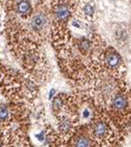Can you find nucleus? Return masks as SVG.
Segmentation results:
<instances>
[{"label": "nucleus", "instance_id": "2", "mask_svg": "<svg viewBox=\"0 0 131 147\" xmlns=\"http://www.w3.org/2000/svg\"><path fill=\"white\" fill-rule=\"evenodd\" d=\"M74 11L80 19L90 21L94 19L96 8L92 0H75Z\"/></svg>", "mask_w": 131, "mask_h": 147}, {"label": "nucleus", "instance_id": "11", "mask_svg": "<svg viewBox=\"0 0 131 147\" xmlns=\"http://www.w3.org/2000/svg\"><path fill=\"white\" fill-rule=\"evenodd\" d=\"M8 109L4 106H0V121H5L8 118Z\"/></svg>", "mask_w": 131, "mask_h": 147}, {"label": "nucleus", "instance_id": "6", "mask_svg": "<svg viewBox=\"0 0 131 147\" xmlns=\"http://www.w3.org/2000/svg\"><path fill=\"white\" fill-rule=\"evenodd\" d=\"M107 131H108L107 125L103 121H97L93 126V134L97 138H104L106 136Z\"/></svg>", "mask_w": 131, "mask_h": 147}, {"label": "nucleus", "instance_id": "8", "mask_svg": "<svg viewBox=\"0 0 131 147\" xmlns=\"http://www.w3.org/2000/svg\"><path fill=\"white\" fill-rule=\"evenodd\" d=\"M91 46H92L91 41L88 39V38L83 37L82 39L78 41V49H80V51L82 52V53H84V54H86L89 50L91 49Z\"/></svg>", "mask_w": 131, "mask_h": 147}, {"label": "nucleus", "instance_id": "3", "mask_svg": "<svg viewBox=\"0 0 131 147\" xmlns=\"http://www.w3.org/2000/svg\"><path fill=\"white\" fill-rule=\"evenodd\" d=\"M49 25V17L46 13L43 11H36L32 16H30L29 20V26L32 31L34 32H43V30Z\"/></svg>", "mask_w": 131, "mask_h": 147}, {"label": "nucleus", "instance_id": "5", "mask_svg": "<svg viewBox=\"0 0 131 147\" xmlns=\"http://www.w3.org/2000/svg\"><path fill=\"white\" fill-rule=\"evenodd\" d=\"M15 11L21 17H30L32 14V6L29 0H16Z\"/></svg>", "mask_w": 131, "mask_h": 147}, {"label": "nucleus", "instance_id": "12", "mask_svg": "<svg viewBox=\"0 0 131 147\" xmlns=\"http://www.w3.org/2000/svg\"><path fill=\"white\" fill-rule=\"evenodd\" d=\"M61 107H62V100L60 98H55V100L53 102V108L55 110H58Z\"/></svg>", "mask_w": 131, "mask_h": 147}, {"label": "nucleus", "instance_id": "4", "mask_svg": "<svg viewBox=\"0 0 131 147\" xmlns=\"http://www.w3.org/2000/svg\"><path fill=\"white\" fill-rule=\"evenodd\" d=\"M104 63L106 67L110 71H118L123 65V61L120 54L115 50H108L104 55Z\"/></svg>", "mask_w": 131, "mask_h": 147}, {"label": "nucleus", "instance_id": "7", "mask_svg": "<svg viewBox=\"0 0 131 147\" xmlns=\"http://www.w3.org/2000/svg\"><path fill=\"white\" fill-rule=\"evenodd\" d=\"M112 107L116 110H123L127 105V100L123 94H117L112 98Z\"/></svg>", "mask_w": 131, "mask_h": 147}, {"label": "nucleus", "instance_id": "9", "mask_svg": "<svg viewBox=\"0 0 131 147\" xmlns=\"http://www.w3.org/2000/svg\"><path fill=\"white\" fill-rule=\"evenodd\" d=\"M59 130L62 133H68L71 130V122H70V120L67 119V118L62 119L59 123Z\"/></svg>", "mask_w": 131, "mask_h": 147}, {"label": "nucleus", "instance_id": "1", "mask_svg": "<svg viewBox=\"0 0 131 147\" xmlns=\"http://www.w3.org/2000/svg\"><path fill=\"white\" fill-rule=\"evenodd\" d=\"M52 13L57 22L65 23L74 11L75 0H52Z\"/></svg>", "mask_w": 131, "mask_h": 147}, {"label": "nucleus", "instance_id": "13", "mask_svg": "<svg viewBox=\"0 0 131 147\" xmlns=\"http://www.w3.org/2000/svg\"><path fill=\"white\" fill-rule=\"evenodd\" d=\"M0 147H1V145H0Z\"/></svg>", "mask_w": 131, "mask_h": 147}, {"label": "nucleus", "instance_id": "10", "mask_svg": "<svg viewBox=\"0 0 131 147\" xmlns=\"http://www.w3.org/2000/svg\"><path fill=\"white\" fill-rule=\"evenodd\" d=\"M74 147H91V143L87 137L80 136L75 141Z\"/></svg>", "mask_w": 131, "mask_h": 147}]
</instances>
